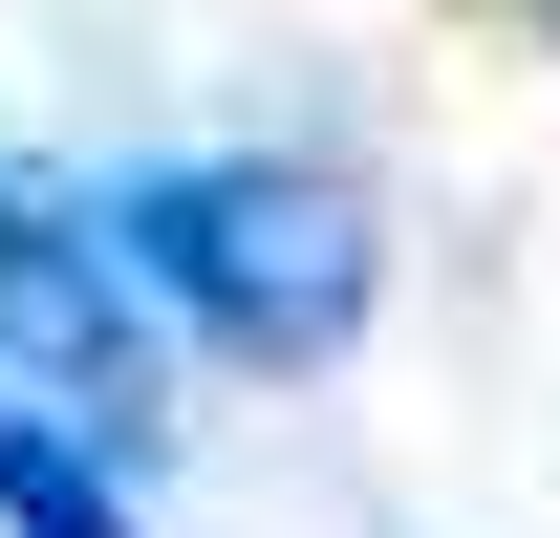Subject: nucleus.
<instances>
[{
    "mask_svg": "<svg viewBox=\"0 0 560 538\" xmlns=\"http://www.w3.org/2000/svg\"><path fill=\"white\" fill-rule=\"evenodd\" d=\"M130 215V280H151V324H195L237 344V366H346L366 302H388V237H366L346 173H302V151H195V173H151Z\"/></svg>",
    "mask_w": 560,
    "mask_h": 538,
    "instance_id": "f257e3e1",
    "label": "nucleus"
},
{
    "mask_svg": "<svg viewBox=\"0 0 560 538\" xmlns=\"http://www.w3.org/2000/svg\"><path fill=\"white\" fill-rule=\"evenodd\" d=\"M0 538H130V495H108V431H66L44 388H0Z\"/></svg>",
    "mask_w": 560,
    "mask_h": 538,
    "instance_id": "7ed1b4c3",
    "label": "nucleus"
},
{
    "mask_svg": "<svg viewBox=\"0 0 560 538\" xmlns=\"http://www.w3.org/2000/svg\"><path fill=\"white\" fill-rule=\"evenodd\" d=\"M0 366L66 431H151V280L130 215H86L66 173H0Z\"/></svg>",
    "mask_w": 560,
    "mask_h": 538,
    "instance_id": "f03ea898",
    "label": "nucleus"
}]
</instances>
